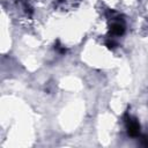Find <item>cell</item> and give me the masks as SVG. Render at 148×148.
<instances>
[{"instance_id":"cell-1","label":"cell","mask_w":148,"mask_h":148,"mask_svg":"<svg viewBox=\"0 0 148 148\" xmlns=\"http://www.w3.org/2000/svg\"><path fill=\"white\" fill-rule=\"evenodd\" d=\"M124 120H125V124H126L128 135L132 136V138L139 136L140 135V124L138 123V120L132 118L127 112L124 114Z\"/></svg>"},{"instance_id":"cell-2","label":"cell","mask_w":148,"mask_h":148,"mask_svg":"<svg viewBox=\"0 0 148 148\" xmlns=\"http://www.w3.org/2000/svg\"><path fill=\"white\" fill-rule=\"evenodd\" d=\"M110 32L114 36H120L125 32V24L120 21H117V22H113L110 27Z\"/></svg>"},{"instance_id":"cell-3","label":"cell","mask_w":148,"mask_h":148,"mask_svg":"<svg viewBox=\"0 0 148 148\" xmlns=\"http://www.w3.org/2000/svg\"><path fill=\"white\" fill-rule=\"evenodd\" d=\"M54 49H56L58 52H60V53H65V52H66V49H65L64 46H61V45L59 44V42H57V44H56Z\"/></svg>"},{"instance_id":"cell-4","label":"cell","mask_w":148,"mask_h":148,"mask_svg":"<svg viewBox=\"0 0 148 148\" xmlns=\"http://www.w3.org/2000/svg\"><path fill=\"white\" fill-rule=\"evenodd\" d=\"M105 45L108 46V49H114L116 47V43L113 42V40H106V43H105Z\"/></svg>"},{"instance_id":"cell-5","label":"cell","mask_w":148,"mask_h":148,"mask_svg":"<svg viewBox=\"0 0 148 148\" xmlns=\"http://www.w3.org/2000/svg\"><path fill=\"white\" fill-rule=\"evenodd\" d=\"M141 145H142L143 147H148V136H147V135L142 136V139H141Z\"/></svg>"}]
</instances>
